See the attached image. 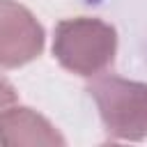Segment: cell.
<instances>
[{"mask_svg": "<svg viewBox=\"0 0 147 147\" xmlns=\"http://www.w3.org/2000/svg\"><path fill=\"white\" fill-rule=\"evenodd\" d=\"M44 28L34 14L14 2L0 0V67L16 69L37 60L44 51Z\"/></svg>", "mask_w": 147, "mask_h": 147, "instance_id": "obj_3", "label": "cell"}, {"mask_svg": "<svg viewBox=\"0 0 147 147\" xmlns=\"http://www.w3.org/2000/svg\"><path fill=\"white\" fill-rule=\"evenodd\" d=\"M99 117L115 140L147 138V83L122 76H101L87 87Z\"/></svg>", "mask_w": 147, "mask_h": 147, "instance_id": "obj_2", "label": "cell"}, {"mask_svg": "<svg viewBox=\"0 0 147 147\" xmlns=\"http://www.w3.org/2000/svg\"><path fill=\"white\" fill-rule=\"evenodd\" d=\"M0 142L2 145H64L62 133L37 110L25 106H11L0 115Z\"/></svg>", "mask_w": 147, "mask_h": 147, "instance_id": "obj_4", "label": "cell"}, {"mask_svg": "<svg viewBox=\"0 0 147 147\" xmlns=\"http://www.w3.org/2000/svg\"><path fill=\"white\" fill-rule=\"evenodd\" d=\"M117 53V30L94 16L64 18L55 25L53 55L71 74L96 78L113 67Z\"/></svg>", "mask_w": 147, "mask_h": 147, "instance_id": "obj_1", "label": "cell"}, {"mask_svg": "<svg viewBox=\"0 0 147 147\" xmlns=\"http://www.w3.org/2000/svg\"><path fill=\"white\" fill-rule=\"evenodd\" d=\"M14 103H16V90H14V85L9 80L0 78V115L5 110H9Z\"/></svg>", "mask_w": 147, "mask_h": 147, "instance_id": "obj_5", "label": "cell"}]
</instances>
